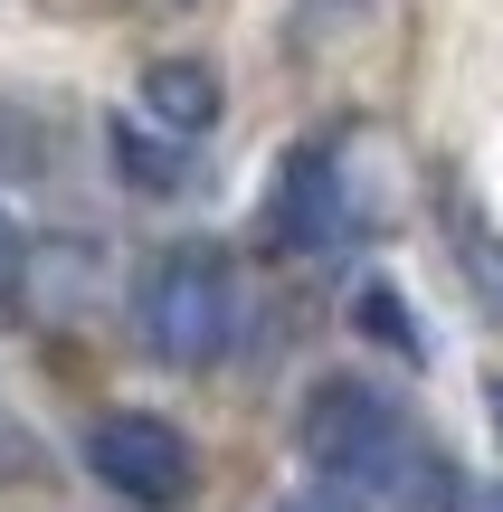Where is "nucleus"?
<instances>
[{"instance_id":"nucleus-1","label":"nucleus","mask_w":503,"mask_h":512,"mask_svg":"<svg viewBox=\"0 0 503 512\" xmlns=\"http://www.w3.org/2000/svg\"><path fill=\"white\" fill-rule=\"evenodd\" d=\"M295 456L323 484L380 494L390 512H466V475L456 456H437L371 380H314L295 408Z\"/></svg>"},{"instance_id":"nucleus-2","label":"nucleus","mask_w":503,"mask_h":512,"mask_svg":"<svg viewBox=\"0 0 503 512\" xmlns=\"http://www.w3.org/2000/svg\"><path fill=\"white\" fill-rule=\"evenodd\" d=\"M247 332V285L219 247H162L133 275V342L162 370H209Z\"/></svg>"},{"instance_id":"nucleus-3","label":"nucleus","mask_w":503,"mask_h":512,"mask_svg":"<svg viewBox=\"0 0 503 512\" xmlns=\"http://www.w3.org/2000/svg\"><path fill=\"white\" fill-rule=\"evenodd\" d=\"M86 465H95V484H114V494L143 503V512L190 503V484H200L190 437L171 418H152V408H105V418L86 427Z\"/></svg>"},{"instance_id":"nucleus-4","label":"nucleus","mask_w":503,"mask_h":512,"mask_svg":"<svg viewBox=\"0 0 503 512\" xmlns=\"http://www.w3.org/2000/svg\"><path fill=\"white\" fill-rule=\"evenodd\" d=\"M266 238H276V247H323V238H342V162H333V143H295V152L276 162Z\"/></svg>"},{"instance_id":"nucleus-5","label":"nucleus","mask_w":503,"mask_h":512,"mask_svg":"<svg viewBox=\"0 0 503 512\" xmlns=\"http://www.w3.org/2000/svg\"><path fill=\"white\" fill-rule=\"evenodd\" d=\"M133 105H143V124H162V133H181V143H200V133L219 124L228 86H219V67H209V57H152L143 86H133Z\"/></svg>"},{"instance_id":"nucleus-6","label":"nucleus","mask_w":503,"mask_h":512,"mask_svg":"<svg viewBox=\"0 0 503 512\" xmlns=\"http://www.w3.org/2000/svg\"><path fill=\"white\" fill-rule=\"evenodd\" d=\"M105 152H114V171H124V190H143V200H171V190H190L200 171H190V143L181 133H162V124H105Z\"/></svg>"},{"instance_id":"nucleus-7","label":"nucleus","mask_w":503,"mask_h":512,"mask_svg":"<svg viewBox=\"0 0 503 512\" xmlns=\"http://www.w3.org/2000/svg\"><path fill=\"white\" fill-rule=\"evenodd\" d=\"M447 238H456V266H466V285L503 313V228L485 219V209H466V190H447Z\"/></svg>"},{"instance_id":"nucleus-8","label":"nucleus","mask_w":503,"mask_h":512,"mask_svg":"<svg viewBox=\"0 0 503 512\" xmlns=\"http://www.w3.org/2000/svg\"><path fill=\"white\" fill-rule=\"evenodd\" d=\"M352 323L371 332L380 351H399V361H409V370L428 361V332H418V304H409V294H399V285H361V294H352Z\"/></svg>"},{"instance_id":"nucleus-9","label":"nucleus","mask_w":503,"mask_h":512,"mask_svg":"<svg viewBox=\"0 0 503 512\" xmlns=\"http://www.w3.org/2000/svg\"><path fill=\"white\" fill-rule=\"evenodd\" d=\"M361 10H371V0H295V38H304V48H323V38H342Z\"/></svg>"},{"instance_id":"nucleus-10","label":"nucleus","mask_w":503,"mask_h":512,"mask_svg":"<svg viewBox=\"0 0 503 512\" xmlns=\"http://www.w3.org/2000/svg\"><path fill=\"white\" fill-rule=\"evenodd\" d=\"M10 275H19V228L0 219V285H10Z\"/></svg>"},{"instance_id":"nucleus-11","label":"nucleus","mask_w":503,"mask_h":512,"mask_svg":"<svg viewBox=\"0 0 503 512\" xmlns=\"http://www.w3.org/2000/svg\"><path fill=\"white\" fill-rule=\"evenodd\" d=\"M19 456H29V446H19V437H10V418H0V475H10Z\"/></svg>"},{"instance_id":"nucleus-12","label":"nucleus","mask_w":503,"mask_h":512,"mask_svg":"<svg viewBox=\"0 0 503 512\" xmlns=\"http://www.w3.org/2000/svg\"><path fill=\"white\" fill-rule=\"evenodd\" d=\"M285 512H352V503H323V494H304V503H285Z\"/></svg>"},{"instance_id":"nucleus-13","label":"nucleus","mask_w":503,"mask_h":512,"mask_svg":"<svg viewBox=\"0 0 503 512\" xmlns=\"http://www.w3.org/2000/svg\"><path fill=\"white\" fill-rule=\"evenodd\" d=\"M485 408H494V437H503V380H485Z\"/></svg>"},{"instance_id":"nucleus-14","label":"nucleus","mask_w":503,"mask_h":512,"mask_svg":"<svg viewBox=\"0 0 503 512\" xmlns=\"http://www.w3.org/2000/svg\"><path fill=\"white\" fill-rule=\"evenodd\" d=\"M475 512H503V484H494V494H475Z\"/></svg>"}]
</instances>
